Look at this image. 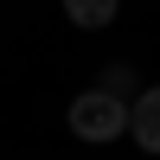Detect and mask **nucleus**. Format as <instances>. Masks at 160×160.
Masks as SVG:
<instances>
[{
  "mask_svg": "<svg viewBox=\"0 0 160 160\" xmlns=\"http://www.w3.org/2000/svg\"><path fill=\"white\" fill-rule=\"evenodd\" d=\"M102 90H115V96H128V102L141 96V90H135V71H128V64H109V71H102Z\"/></svg>",
  "mask_w": 160,
  "mask_h": 160,
  "instance_id": "obj_4",
  "label": "nucleus"
},
{
  "mask_svg": "<svg viewBox=\"0 0 160 160\" xmlns=\"http://www.w3.org/2000/svg\"><path fill=\"white\" fill-rule=\"evenodd\" d=\"M128 135H135L141 154H160V83L128 102Z\"/></svg>",
  "mask_w": 160,
  "mask_h": 160,
  "instance_id": "obj_2",
  "label": "nucleus"
},
{
  "mask_svg": "<svg viewBox=\"0 0 160 160\" xmlns=\"http://www.w3.org/2000/svg\"><path fill=\"white\" fill-rule=\"evenodd\" d=\"M71 135L77 141H115L128 135V96H115V90H83V96L71 102Z\"/></svg>",
  "mask_w": 160,
  "mask_h": 160,
  "instance_id": "obj_1",
  "label": "nucleus"
},
{
  "mask_svg": "<svg viewBox=\"0 0 160 160\" xmlns=\"http://www.w3.org/2000/svg\"><path fill=\"white\" fill-rule=\"evenodd\" d=\"M115 13H122V0H64V19H71V26H83V32L115 26Z\"/></svg>",
  "mask_w": 160,
  "mask_h": 160,
  "instance_id": "obj_3",
  "label": "nucleus"
}]
</instances>
